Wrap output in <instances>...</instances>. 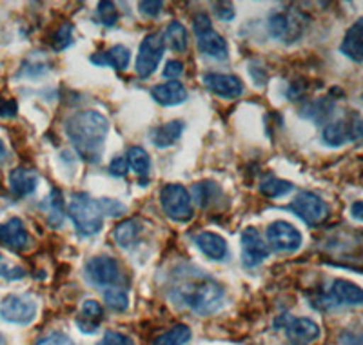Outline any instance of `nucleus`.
I'll use <instances>...</instances> for the list:
<instances>
[{
	"mask_svg": "<svg viewBox=\"0 0 363 345\" xmlns=\"http://www.w3.org/2000/svg\"><path fill=\"white\" fill-rule=\"evenodd\" d=\"M0 242L15 251H24L29 246L31 239L21 218H11L6 224H0Z\"/></svg>",
	"mask_w": 363,
	"mask_h": 345,
	"instance_id": "17",
	"label": "nucleus"
},
{
	"mask_svg": "<svg viewBox=\"0 0 363 345\" xmlns=\"http://www.w3.org/2000/svg\"><path fill=\"white\" fill-rule=\"evenodd\" d=\"M108 131V119L93 109L74 113L66 122L67 138L71 140L77 153L87 162L100 160Z\"/></svg>",
	"mask_w": 363,
	"mask_h": 345,
	"instance_id": "1",
	"label": "nucleus"
},
{
	"mask_svg": "<svg viewBox=\"0 0 363 345\" xmlns=\"http://www.w3.org/2000/svg\"><path fill=\"white\" fill-rule=\"evenodd\" d=\"M362 99H363V97H362Z\"/></svg>",
	"mask_w": 363,
	"mask_h": 345,
	"instance_id": "49",
	"label": "nucleus"
},
{
	"mask_svg": "<svg viewBox=\"0 0 363 345\" xmlns=\"http://www.w3.org/2000/svg\"><path fill=\"white\" fill-rule=\"evenodd\" d=\"M289 209L301 218L303 222L309 226H316V224L323 222L329 214V206L322 197H318L316 193L311 191H301L293 202H291Z\"/></svg>",
	"mask_w": 363,
	"mask_h": 345,
	"instance_id": "7",
	"label": "nucleus"
},
{
	"mask_svg": "<svg viewBox=\"0 0 363 345\" xmlns=\"http://www.w3.org/2000/svg\"><path fill=\"white\" fill-rule=\"evenodd\" d=\"M333 109H335V104H333V100L318 99V100H313V102L307 104V106L301 109V115L306 116V119L313 120V122L322 124L329 119L330 113H333Z\"/></svg>",
	"mask_w": 363,
	"mask_h": 345,
	"instance_id": "26",
	"label": "nucleus"
},
{
	"mask_svg": "<svg viewBox=\"0 0 363 345\" xmlns=\"http://www.w3.org/2000/svg\"><path fill=\"white\" fill-rule=\"evenodd\" d=\"M35 345H77L67 334L64 333H50L38 338Z\"/></svg>",
	"mask_w": 363,
	"mask_h": 345,
	"instance_id": "37",
	"label": "nucleus"
},
{
	"mask_svg": "<svg viewBox=\"0 0 363 345\" xmlns=\"http://www.w3.org/2000/svg\"><path fill=\"white\" fill-rule=\"evenodd\" d=\"M165 45L164 38L158 33H151L142 40L138 58H136V73L142 78H147L157 71L162 57H164Z\"/></svg>",
	"mask_w": 363,
	"mask_h": 345,
	"instance_id": "10",
	"label": "nucleus"
},
{
	"mask_svg": "<svg viewBox=\"0 0 363 345\" xmlns=\"http://www.w3.org/2000/svg\"><path fill=\"white\" fill-rule=\"evenodd\" d=\"M160 204L164 213L177 222H189L194 214L189 191L180 184L165 185L160 191Z\"/></svg>",
	"mask_w": 363,
	"mask_h": 345,
	"instance_id": "6",
	"label": "nucleus"
},
{
	"mask_svg": "<svg viewBox=\"0 0 363 345\" xmlns=\"http://www.w3.org/2000/svg\"><path fill=\"white\" fill-rule=\"evenodd\" d=\"M104 300H106V304H108L113 311L118 312L125 311L129 305L128 292H125V289L118 288V285H111V288L106 289V291H104Z\"/></svg>",
	"mask_w": 363,
	"mask_h": 345,
	"instance_id": "31",
	"label": "nucleus"
},
{
	"mask_svg": "<svg viewBox=\"0 0 363 345\" xmlns=\"http://www.w3.org/2000/svg\"><path fill=\"white\" fill-rule=\"evenodd\" d=\"M340 51L352 62H363V18H358L351 28L347 29L345 37H343Z\"/></svg>",
	"mask_w": 363,
	"mask_h": 345,
	"instance_id": "18",
	"label": "nucleus"
},
{
	"mask_svg": "<svg viewBox=\"0 0 363 345\" xmlns=\"http://www.w3.org/2000/svg\"><path fill=\"white\" fill-rule=\"evenodd\" d=\"M0 275L4 276V278L17 280V278H22V276H24V271H22L21 268H13V269L2 268V269H0Z\"/></svg>",
	"mask_w": 363,
	"mask_h": 345,
	"instance_id": "45",
	"label": "nucleus"
},
{
	"mask_svg": "<svg viewBox=\"0 0 363 345\" xmlns=\"http://www.w3.org/2000/svg\"><path fill=\"white\" fill-rule=\"evenodd\" d=\"M351 214L354 220H358V222H363V202L358 200L354 202L351 206Z\"/></svg>",
	"mask_w": 363,
	"mask_h": 345,
	"instance_id": "46",
	"label": "nucleus"
},
{
	"mask_svg": "<svg viewBox=\"0 0 363 345\" xmlns=\"http://www.w3.org/2000/svg\"><path fill=\"white\" fill-rule=\"evenodd\" d=\"M66 209H64V198L60 195V191L53 190L51 191L50 198V209H48V220L53 227L60 226L64 222V217H66Z\"/></svg>",
	"mask_w": 363,
	"mask_h": 345,
	"instance_id": "32",
	"label": "nucleus"
},
{
	"mask_svg": "<svg viewBox=\"0 0 363 345\" xmlns=\"http://www.w3.org/2000/svg\"><path fill=\"white\" fill-rule=\"evenodd\" d=\"M104 318V309L102 305L96 300H86L82 305V311H80V317L77 318V325L82 333L93 334L96 333L100 322Z\"/></svg>",
	"mask_w": 363,
	"mask_h": 345,
	"instance_id": "22",
	"label": "nucleus"
},
{
	"mask_svg": "<svg viewBox=\"0 0 363 345\" xmlns=\"http://www.w3.org/2000/svg\"><path fill=\"white\" fill-rule=\"evenodd\" d=\"M125 158H128V164L133 171L138 172V175H142V177H144V175H147L149 168H151V158H149V155L145 153V149L135 146V148L129 149Z\"/></svg>",
	"mask_w": 363,
	"mask_h": 345,
	"instance_id": "30",
	"label": "nucleus"
},
{
	"mask_svg": "<svg viewBox=\"0 0 363 345\" xmlns=\"http://www.w3.org/2000/svg\"><path fill=\"white\" fill-rule=\"evenodd\" d=\"M18 106L13 99H4L0 97V119H13L17 116Z\"/></svg>",
	"mask_w": 363,
	"mask_h": 345,
	"instance_id": "39",
	"label": "nucleus"
},
{
	"mask_svg": "<svg viewBox=\"0 0 363 345\" xmlns=\"http://www.w3.org/2000/svg\"><path fill=\"white\" fill-rule=\"evenodd\" d=\"M138 233H140L138 222H136V220H125V222L118 224V226L115 227L113 236H115V240L118 242L120 247H125V249H128V247H131L133 243L136 242Z\"/></svg>",
	"mask_w": 363,
	"mask_h": 345,
	"instance_id": "27",
	"label": "nucleus"
},
{
	"mask_svg": "<svg viewBox=\"0 0 363 345\" xmlns=\"http://www.w3.org/2000/svg\"><path fill=\"white\" fill-rule=\"evenodd\" d=\"M129 60H131V53L125 45H113L111 50L104 51V53L93 55L91 62L96 64V66H111L115 70L122 71L129 66Z\"/></svg>",
	"mask_w": 363,
	"mask_h": 345,
	"instance_id": "23",
	"label": "nucleus"
},
{
	"mask_svg": "<svg viewBox=\"0 0 363 345\" xmlns=\"http://www.w3.org/2000/svg\"><path fill=\"white\" fill-rule=\"evenodd\" d=\"M69 218L73 220L74 227L84 236L96 234L102 229L104 213L100 202L91 198L86 193H74L69 202Z\"/></svg>",
	"mask_w": 363,
	"mask_h": 345,
	"instance_id": "3",
	"label": "nucleus"
},
{
	"mask_svg": "<svg viewBox=\"0 0 363 345\" xmlns=\"http://www.w3.org/2000/svg\"><path fill=\"white\" fill-rule=\"evenodd\" d=\"M213 8H215V13L222 21H231L235 17V9H233L231 4H227V2H216V4H213Z\"/></svg>",
	"mask_w": 363,
	"mask_h": 345,
	"instance_id": "43",
	"label": "nucleus"
},
{
	"mask_svg": "<svg viewBox=\"0 0 363 345\" xmlns=\"http://www.w3.org/2000/svg\"><path fill=\"white\" fill-rule=\"evenodd\" d=\"M342 345H363V333H354V331H343L340 334Z\"/></svg>",
	"mask_w": 363,
	"mask_h": 345,
	"instance_id": "44",
	"label": "nucleus"
},
{
	"mask_svg": "<svg viewBox=\"0 0 363 345\" xmlns=\"http://www.w3.org/2000/svg\"><path fill=\"white\" fill-rule=\"evenodd\" d=\"M128 158L125 156H116L115 160L109 164V172H111L113 177H125L128 175Z\"/></svg>",
	"mask_w": 363,
	"mask_h": 345,
	"instance_id": "40",
	"label": "nucleus"
},
{
	"mask_svg": "<svg viewBox=\"0 0 363 345\" xmlns=\"http://www.w3.org/2000/svg\"><path fill=\"white\" fill-rule=\"evenodd\" d=\"M96 15H99V21L108 28L115 26L118 21V11H116V6L113 2H100Z\"/></svg>",
	"mask_w": 363,
	"mask_h": 345,
	"instance_id": "34",
	"label": "nucleus"
},
{
	"mask_svg": "<svg viewBox=\"0 0 363 345\" xmlns=\"http://www.w3.org/2000/svg\"><path fill=\"white\" fill-rule=\"evenodd\" d=\"M199 249L202 251L203 255L211 260H223L227 255V242L223 236L213 233V231H203L194 239Z\"/></svg>",
	"mask_w": 363,
	"mask_h": 345,
	"instance_id": "21",
	"label": "nucleus"
},
{
	"mask_svg": "<svg viewBox=\"0 0 363 345\" xmlns=\"http://www.w3.org/2000/svg\"><path fill=\"white\" fill-rule=\"evenodd\" d=\"M267 240L278 253H294L301 247V233L289 222L277 220L267 227Z\"/></svg>",
	"mask_w": 363,
	"mask_h": 345,
	"instance_id": "12",
	"label": "nucleus"
},
{
	"mask_svg": "<svg viewBox=\"0 0 363 345\" xmlns=\"http://www.w3.org/2000/svg\"><path fill=\"white\" fill-rule=\"evenodd\" d=\"M277 327L285 329L291 345H311L320 338V325L311 318H291L285 314L277 320Z\"/></svg>",
	"mask_w": 363,
	"mask_h": 345,
	"instance_id": "11",
	"label": "nucleus"
},
{
	"mask_svg": "<svg viewBox=\"0 0 363 345\" xmlns=\"http://www.w3.org/2000/svg\"><path fill=\"white\" fill-rule=\"evenodd\" d=\"M173 296L196 314H213L218 311L225 298V291L215 280L207 276H191L174 285Z\"/></svg>",
	"mask_w": 363,
	"mask_h": 345,
	"instance_id": "2",
	"label": "nucleus"
},
{
	"mask_svg": "<svg viewBox=\"0 0 363 345\" xmlns=\"http://www.w3.org/2000/svg\"><path fill=\"white\" fill-rule=\"evenodd\" d=\"M151 97L160 106H178V104L187 100V89L184 87V84L177 82V80H171V82L155 86L151 89Z\"/></svg>",
	"mask_w": 363,
	"mask_h": 345,
	"instance_id": "19",
	"label": "nucleus"
},
{
	"mask_svg": "<svg viewBox=\"0 0 363 345\" xmlns=\"http://www.w3.org/2000/svg\"><path fill=\"white\" fill-rule=\"evenodd\" d=\"M194 33H196V45H199V50L203 55L216 58V60H225L229 48H227L225 38L220 33H216L213 26L200 29V31H194Z\"/></svg>",
	"mask_w": 363,
	"mask_h": 345,
	"instance_id": "16",
	"label": "nucleus"
},
{
	"mask_svg": "<svg viewBox=\"0 0 363 345\" xmlns=\"http://www.w3.org/2000/svg\"><path fill=\"white\" fill-rule=\"evenodd\" d=\"M0 260H2V256H0Z\"/></svg>",
	"mask_w": 363,
	"mask_h": 345,
	"instance_id": "48",
	"label": "nucleus"
},
{
	"mask_svg": "<svg viewBox=\"0 0 363 345\" xmlns=\"http://www.w3.org/2000/svg\"><path fill=\"white\" fill-rule=\"evenodd\" d=\"M260 191L269 198L285 197V195L293 191V184L277 177H265L260 184Z\"/></svg>",
	"mask_w": 363,
	"mask_h": 345,
	"instance_id": "29",
	"label": "nucleus"
},
{
	"mask_svg": "<svg viewBox=\"0 0 363 345\" xmlns=\"http://www.w3.org/2000/svg\"><path fill=\"white\" fill-rule=\"evenodd\" d=\"M240 240H242V262L245 268H256L269 256L267 243L264 242L260 231L256 227L244 229Z\"/></svg>",
	"mask_w": 363,
	"mask_h": 345,
	"instance_id": "14",
	"label": "nucleus"
},
{
	"mask_svg": "<svg viewBox=\"0 0 363 345\" xmlns=\"http://www.w3.org/2000/svg\"><path fill=\"white\" fill-rule=\"evenodd\" d=\"M86 278L93 285H115L120 278L118 262L111 256H95L86 263Z\"/></svg>",
	"mask_w": 363,
	"mask_h": 345,
	"instance_id": "13",
	"label": "nucleus"
},
{
	"mask_svg": "<svg viewBox=\"0 0 363 345\" xmlns=\"http://www.w3.org/2000/svg\"><path fill=\"white\" fill-rule=\"evenodd\" d=\"M0 317L11 324L28 325L37 317V304L31 296L9 295L0 304Z\"/></svg>",
	"mask_w": 363,
	"mask_h": 345,
	"instance_id": "8",
	"label": "nucleus"
},
{
	"mask_svg": "<svg viewBox=\"0 0 363 345\" xmlns=\"http://www.w3.org/2000/svg\"><path fill=\"white\" fill-rule=\"evenodd\" d=\"M162 8H164V4H162L160 0H157V2H153V0L138 2V9H140L144 15H149V17H157V15H160Z\"/></svg>",
	"mask_w": 363,
	"mask_h": 345,
	"instance_id": "41",
	"label": "nucleus"
},
{
	"mask_svg": "<svg viewBox=\"0 0 363 345\" xmlns=\"http://www.w3.org/2000/svg\"><path fill=\"white\" fill-rule=\"evenodd\" d=\"M38 185V175L29 168H17L9 172V187L17 197H28Z\"/></svg>",
	"mask_w": 363,
	"mask_h": 345,
	"instance_id": "20",
	"label": "nucleus"
},
{
	"mask_svg": "<svg viewBox=\"0 0 363 345\" xmlns=\"http://www.w3.org/2000/svg\"><path fill=\"white\" fill-rule=\"evenodd\" d=\"M2 158H6V146L4 142L0 140V160H2Z\"/></svg>",
	"mask_w": 363,
	"mask_h": 345,
	"instance_id": "47",
	"label": "nucleus"
},
{
	"mask_svg": "<svg viewBox=\"0 0 363 345\" xmlns=\"http://www.w3.org/2000/svg\"><path fill=\"white\" fill-rule=\"evenodd\" d=\"M323 144L330 148H340L347 142H356L363 138V119L358 113H347L342 119L327 124L322 133Z\"/></svg>",
	"mask_w": 363,
	"mask_h": 345,
	"instance_id": "5",
	"label": "nucleus"
},
{
	"mask_svg": "<svg viewBox=\"0 0 363 345\" xmlns=\"http://www.w3.org/2000/svg\"><path fill=\"white\" fill-rule=\"evenodd\" d=\"M100 202V207H102L104 214H111V217H120V214L124 213L125 207L120 204V202L113 200V198H102Z\"/></svg>",
	"mask_w": 363,
	"mask_h": 345,
	"instance_id": "38",
	"label": "nucleus"
},
{
	"mask_svg": "<svg viewBox=\"0 0 363 345\" xmlns=\"http://www.w3.org/2000/svg\"><path fill=\"white\" fill-rule=\"evenodd\" d=\"M203 84L211 93H215L222 99H236L244 93V84L235 75L207 73L203 77Z\"/></svg>",
	"mask_w": 363,
	"mask_h": 345,
	"instance_id": "15",
	"label": "nucleus"
},
{
	"mask_svg": "<svg viewBox=\"0 0 363 345\" xmlns=\"http://www.w3.org/2000/svg\"><path fill=\"white\" fill-rule=\"evenodd\" d=\"M182 133H184V122L182 120H171V122L162 124V126L151 131V142L157 148H169L180 138Z\"/></svg>",
	"mask_w": 363,
	"mask_h": 345,
	"instance_id": "24",
	"label": "nucleus"
},
{
	"mask_svg": "<svg viewBox=\"0 0 363 345\" xmlns=\"http://www.w3.org/2000/svg\"><path fill=\"white\" fill-rule=\"evenodd\" d=\"M164 45H167L171 51H177V53L186 51L187 45H189L187 29L180 22H171L164 31Z\"/></svg>",
	"mask_w": 363,
	"mask_h": 345,
	"instance_id": "25",
	"label": "nucleus"
},
{
	"mask_svg": "<svg viewBox=\"0 0 363 345\" xmlns=\"http://www.w3.org/2000/svg\"><path fill=\"white\" fill-rule=\"evenodd\" d=\"M191 340V329L187 325H177L155 338L153 345H186Z\"/></svg>",
	"mask_w": 363,
	"mask_h": 345,
	"instance_id": "28",
	"label": "nucleus"
},
{
	"mask_svg": "<svg viewBox=\"0 0 363 345\" xmlns=\"http://www.w3.org/2000/svg\"><path fill=\"white\" fill-rule=\"evenodd\" d=\"M73 26L71 24H64L62 28L58 29L57 35L53 37V48L57 51H62L66 50L67 45H71V42H73Z\"/></svg>",
	"mask_w": 363,
	"mask_h": 345,
	"instance_id": "35",
	"label": "nucleus"
},
{
	"mask_svg": "<svg viewBox=\"0 0 363 345\" xmlns=\"http://www.w3.org/2000/svg\"><path fill=\"white\" fill-rule=\"evenodd\" d=\"M96 345H135V341H133V338L125 336L118 331H108Z\"/></svg>",
	"mask_w": 363,
	"mask_h": 345,
	"instance_id": "36",
	"label": "nucleus"
},
{
	"mask_svg": "<svg viewBox=\"0 0 363 345\" xmlns=\"http://www.w3.org/2000/svg\"><path fill=\"white\" fill-rule=\"evenodd\" d=\"M320 307L330 309L338 307V305H363V289L359 285H356L354 282H349V280L338 278L333 282L329 292L320 298Z\"/></svg>",
	"mask_w": 363,
	"mask_h": 345,
	"instance_id": "9",
	"label": "nucleus"
},
{
	"mask_svg": "<svg viewBox=\"0 0 363 345\" xmlns=\"http://www.w3.org/2000/svg\"><path fill=\"white\" fill-rule=\"evenodd\" d=\"M193 193L200 207H207L211 202L215 200L216 195H220V187L215 182H200L193 187Z\"/></svg>",
	"mask_w": 363,
	"mask_h": 345,
	"instance_id": "33",
	"label": "nucleus"
},
{
	"mask_svg": "<svg viewBox=\"0 0 363 345\" xmlns=\"http://www.w3.org/2000/svg\"><path fill=\"white\" fill-rule=\"evenodd\" d=\"M184 73V64H182L180 60H169L167 64H165V70H164V78H169V80H173V78H178L180 75Z\"/></svg>",
	"mask_w": 363,
	"mask_h": 345,
	"instance_id": "42",
	"label": "nucleus"
},
{
	"mask_svg": "<svg viewBox=\"0 0 363 345\" xmlns=\"http://www.w3.org/2000/svg\"><path fill=\"white\" fill-rule=\"evenodd\" d=\"M307 24H309V17L306 13L298 9H284V11L272 13L269 17V33L277 40L293 44L300 40Z\"/></svg>",
	"mask_w": 363,
	"mask_h": 345,
	"instance_id": "4",
	"label": "nucleus"
}]
</instances>
